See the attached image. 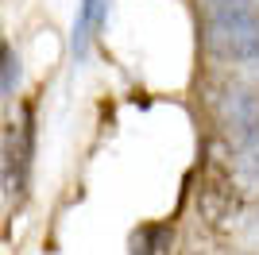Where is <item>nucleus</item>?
<instances>
[{"instance_id":"5","label":"nucleus","mask_w":259,"mask_h":255,"mask_svg":"<svg viewBox=\"0 0 259 255\" xmlns=\"http://www.w3.org/2000/svg\"><path fill=\"white\" fill-rule=\"evenodd\" d=\"M105 16H108V0H81L77 4V20H74V58L77 62H85L89 42L97 39Z\"/></svg>"},{"instance_id":"6","label":"nucleus","mask_w":259,"mask_h":255,"mask_svg":"<svg viewBox=\"0 0 259 255\" xmlns=\"http://www.w3.org/2000/svg\"><path fill=\"white\" fill-rule=\"evenodd\" d=\"M132 255H170L174 251V224L170 221H155V224H140L128 240Z\"/></svg>"},{"instance_id":"4","label":"nucleus","mask_w":259,"mask_h":255,"mask_svg":"<svg viewBox=\"0 0 259 255\" xmlns=\"http://www.w3.org/2000/svg\"><path fill=\"white\" fill-rule=\"evenodd\" d=\"M31 155H35V108L23 105L20 128L8 124V132H4V193L8 197H23L27 174H31Z\"/></svg>"},{"instance_id":"3","label":"nucleus","mask_w":259,"mask_h":255,"mask_svg":"<svg viewBox=\"0 0 259 255\" xmlns=\"http://www.w3.org/2000/svg\"><path fill=\"white\" fill-rule=\"evenodd\" d=\"M209 112L221 124L232 147H251L259 143V85L248 81H217L209 85Z\"/></svg>"},{"instance_id":"8","label":"nucleus","mask_w":259,"mask_h":255,"mask_svg":"<svg viewBox=\"0 0 259 255\" xmlns=\"http://www.w3.org/2000/svg\"><path fill=\"white\" fill-rule=\"evenodd\" d=\"M16 81H20V58L12 51V42H4V97L16 93Z\"/></svg>"},{"instance_id":"1","label":"nucleus","mask_w":259,"mask_h":255,"mask_svg":"<svg viewBox=\"0 0 259 255\" xmlns=\"http://www.w3.org/2000/svg\"><path fill=\"white\" fill-rule=\"evenodd\" d=\"M205 51L221 62H259V0H201Z\"/></svg>"},{"instance_id":"10","label":"nucleus","mask_w":259,"mask_h":255,"mask_svg":"<svg viewBox=\"0 0 259 255\" xmlns=\"http://www.w3.org/2000/svg\"><path fill=\"white\" fill-rule=\"evenodd\" d=\"M255 70H259V62H255Z\"/></svg>"},{"instance_id":"9","label":"nucleus","mask_w":259,"mask_h":255,"mask_svg":"<svg viewBox=\"0 0 259 255\" xmlns=\"http://www.w3.org/2000/svg\"><path fill=\"white\" fill-rule=\"evenodd\" d=\"M236 255H251V251H236Z\"/></svg>"},{"instance_id":"2","label":"nucleus","mask_w":259,"mask_h":255,"mask_svg":"<svg viewBox=\"0 0 259 255\" xmlns=\"http://www.w3.org/2000/svg\"><path fill=\"white\" fill-rule=\"evenodd\" d=\"M244 186L236 178L232 155H221V147H209L201 174H197V217L209 232H221L225 224H232V217L244 205Z\"/></svg>"},{"instance_id":"7","label":"nucleus","mask_w":259,"mask_h":255,"mask_svg":"<svg viewBox=\"0 0 259 255\" xmlns=\"http://www.w3.org/2000/svg\"><path fill=\"white\" fill-rule=\"evenodd\" d=\"M232 166H236V178L244 186V193H259V143L240 147L232 155Z\"/></svg>"}]
</instances>
